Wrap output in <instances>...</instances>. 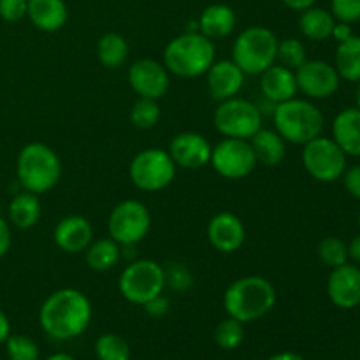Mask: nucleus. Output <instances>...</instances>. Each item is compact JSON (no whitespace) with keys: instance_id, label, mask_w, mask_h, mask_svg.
<instances>
[{"instance_id":"1","label":"nucleus","mask_w":360,"mask_h":360,"mask_svg":"<svg viewBox=\"0 0 360 360\" xmlns=\"http://www.w3.org/2000/svg\"><path fill=\"white\" fill-rule=\"evenodd\" d=\"M91 315V302L83 292L77 288H60L42 302L39 323L51 340L69 341L88 329Z\"/></svg>"},{"instance_id":"2","label":"nucleus","mask_w":360,"mask_h":360,"mask_svg":"<svg viewBox=\"0 0 360 360\" xmlns=\"http://www.w3.org/2000/svg\"><path fill=\"white\" fill-rule=\"evenodd\" d=\"M276 304V288L264 276H243L229 285L224 308L229 316L243 323L264 319Z\"/></svg>"},{"instance_id":"3","label":"nucleus","mask_w":360,"mask_h":360,"mask_svg":"<svg viewBox=\"0 0 360 360\" xmlns=\"http://www.w3.org/2000/svg\"><path fill=\"white\" fill-rule=\"evenodd\" d=\"M217 49L211 39L200 32L188 30L172 39L164 49V65L169 74L190 79L207 72L214 62Z\"/></svg>"},{"instance_id":"4","label":"nucleus","mask_w":360,"mask_h":360,"mask_svg":"<svg viewBox=\"0 0 360 360\" xmlns=\"http://www.w3.org/2000/svg\"><path fill=\"white\" fill-rule=\"evenodd\" d=\"M16 176L23 190L41 195L58 185L62 178V162L51 146L30 143L18 153Z\"/></svg>"},{"instance_id":"5","label":"nucleus","mask_w":360,"mask_h":360,"mask_svg":"<svg viewBox=\"0 0 360 360\" xmlns=\"http://www.w3.org/2000/svg\"><path fill=\"white\" fill-rule=\"evenodd\" d=\"M274 130L287 143L304 146L315 137L322 136L323 115L313 102L306 98H290L274 105L273 109Z\"/></svg>"},{"instance_id":"6","label":"nucleus","mask_w":360,"mask_h":360,"mask_svg":"<svg viewBox=\"0 0 360 360\" xmlns=\"http://www.w3.org/2000/svg\"><path fill=\"white\" fill-rule=\"evenodd\" d=\"M278 37L271 28L253 25L236 37L232 60L250 76H260L278 60Z\"/></svg>"},{"instance_id":"7","label":"nucleus","mask_w":360,"mask_h":360,"mask_svg":"<svg viewBox=\"0 0 360 360\" xmlns=\"http://www.w3.org/2000/svg\"><path fill=\"white\" fill-rule=\"evenodd\" d=\"M165 287V269L150 259L134 260L122 271L118 280L120 294L136 306H144L164 294Z\"/></svg>"},{"instance_id":"8","label":"nucleus","mask_w":360,"mask_h":360,"mask_svg":"<svg viewBox=\"0 0 360 360\" xmlns=\"http://www.w3.org/2000/svg\"><path fill=\"white\" fill-rule=\"evenodd\" d=\"M176 164L169 151L162 148H146L132 158L129 165L130 181L143 192H160L176 178Z\"/></svg>"},{"instance_id":"9","label":"nucleus","mask_w":360,"mask_h":360,"mask_svg":"<svg viewBox=\"0 0 360 360\" xmlns=\"http://www.w3.org/2000/svg\"><path fill=\"white\" fill-rule=\"evenodd\" d=\"M214 127L224 137L250 141L262 129V111L246 98L232 97L218 104L213 115Z\"/></svg>"},{"instance_id":"10","label":"nucleus","mask_w":360,"mask_h":360,"mask_svg":"<svg viewBox=\"0 0 360 360\" xmlns=\"http://www.w3.org/2000/svg\"><path fill=\"white\" fill-rule=\"evenodd\" d=\"M151 229V213L141 200L127 199L109 213L108 232L120 246H134L143 241Z\"/></svg>"},{"instance_id":"11","label":"nucleus","mask_w":360,"mask_h":360,"mask_svg":"<svg viewBox=\"0 0 360 360\" xmlns=\"http://www.w3.org/2000/svg\"><path fill=\"white\" fill-rule=\"evenodd\" d=\"M302 165L313 179L333 183L347 169V155L330 137L319 136L302 146Z\"/></svg>"},{"instance_id":"12","label":"nucleus","mask_w":360,"mask_h":360,"mask_svg":"<svg viewBox=\"0 0 360 360\" xmlns=\"http://www.w3.org/2000/svg\"><path fill=\"white\" fill-rule=\"evenodd\" d=\"M210 164L227 179H243L255 171L257 158L250 141L225 137L211 151Z\"/></svg>"},{"instance_id":"13","label":"nucleus","mask_w":360,"mask_h":360,"mask_svg":"<svg viewBox=\"0 0 360 360\" xmlns=\"http://www.w3.org/2000/svg\"><path fill=\"white\" fill-rule=\"evenodd\" d=\"M294 72L297 90L313 101L329 98L340 88L341 77L336 67L323 60H306Z\"/></svg>"},{"instance_id":"14","label":"nucleus","mask_w":360,"mask_h":360,"mask_svg":"<svg viewBox=\"0 0 360 360\" xmlns=\"http://www.w3.org/2000/svg\"><path fill=\"white\" fill-rule=\"evenodd\" d=\"M129 83L139 97L158 101L167 94L171 77L164 63L151 58H141L129 67Z\"/></svg>"},{"instance_id":"15","label":"nucleus","mask_w":360,"mask_h":360,"mask_svg":"<svg viewBox=\"0 0 360 360\" xmlns=\"http://www.w3.org/2000/svg\"><path fill=\"white\" fill-rule=\"evenodd\" d=\"M167 151L176 167L202 169L210 164L213 146L202 134L181 132L172 137Z\"/></svg>"},{"instance_id":"16","label":"nucleus","mask_w":360,"mask_h":360,"mask_svg":"<svg viewBox=\"0 0 360 360\" xmlns=\"http://www.w3.org/2000/svg\"><path fill=\"white\" fill-rule=\"evenodd\" d=\"M207 241L220 253H234L245 245L246 227L238 214L221 211L207 224Z\"/></svg>"},{"instance_id":"17","label":"nucleus","mask_w":360,"mask_h":360,"mask_svg":"<svg viewBox=\"0 0 360 360\" xmlns=\"http://www.w3.org/2000/svg\"><path fill=\"white\" fill-rule=\"evenodd\" d=\"M327 295L341 309H354L360 304V269L354 264L333 269L327 280Z\"/></svg>"},{"instance_id":"18","label":"nucleus","mask_w":360,"mask_h":360,"mask_svg":"<svg viewBox=\"0 0 360 360\" xmlns=\"http://www.w3.org/2000/svg\"><path fill=\"white\" fill-rule=\"evenodd\" d=\"M206 77L211 97L218 102H224L238 97L245 86L246 74L234 60H218V62L214 60L213 65L207 69Z\"/></svg>"},{"instance_id":"19","label":"nucleus","mask_w":360,"mask_h":360,"mask_svg":"<svg viewBox=\"0 0 360 360\" xmlns=\"http://www.w3.org/2000/svg\"><path fill=\"white\" fill-rule=\"evenodd\" d=\"M53 241L62 252L81 253L94 241V227L90 220L79 214L62 218L53 231Z\"/></svg>"},{"instance_id":"20","label":"nucleus","mask_w":360,"mask_h":360,"mask_svg":"<svg viewBox=\"0 0 360 360\" xmlns=\"http://www.w3.org/2000/svg\"><path fill=\"white\" fill-rule=\"evenodd\" d=\"M260 90H262L264 98L274 105L290 101L299 91L295 72L280 63H274L260 74Z\"/></svg>"},{"instance_id":"21","label":"nucleus","mask_w":360,"mask_h":360,"mask_svg":"<svg viewBox=\"0 0 360 360\" xmlns=\"http://www.w3.org/2000/svg\"><path fill=\"white\" fill-rule=\"evenodd\" d=\"M28 20L42 32L62 30L69 20V9L63 0H28Z\"/></svg>"},{"instance_id":"22","label":"nucleus","mask_w":360,"mask_h":360,"mask_svg":"<svg viewBox=\"0 0 360 360\" xmlns=\"http://www.w3.org/2000/svg\"><path fill=\"white\" fill-rule=\"evenodd\" d=\"M199 32L207 39H225L236 30L238 16L236 11L227 4H211L200 13Z\"/></svg>"},{"instance_id":"23","label":"nucleus","mask_w":360,"mask_h":360,"mask_svg":"<svg viewBox=\"0 0 360 360\" xmlns=\"http://www.w3.org/2000/svg\"><path fill=\"white\" fill-rule=\"evenodd\" d=\"M333 139L345 155L360 157V109L347 108L334 118Z\"/></svg>"},{"instance_id":"24","label":"nucleus","mask_w":360,"mask_h":360,"mask_svg":"<svg viewBox=\"0 0 360 360\" xmlns=\"http://www.w3.org/2000/svg\"><path fill=\"white\" fill-rule=\"evenodd\" d=\"M250 144L255 153L257 164H262L266 167H276L287 155V141L276 130L260 129L250 139Z\"/></svg>"},{"instance_id":"25","label":"nucleus","mask_w":360,"mask_h":360,"mask_svg":"<svg viewBox=\"0 0 360 360\" xmlns=\"http://www.w3.org/2000/svg\"><path fill=\"white\" fill-rule=\"evenodd\" d=\"M7 213H9V220L14 227L23 229V231L35 227V225L39 224V220H41L42 214L39 195L23 190L21 193L13 197V200L9 202Z\"/></svg>"},{"instance_id":"26","label":"nucleus","mask_w":360,"mask_h":360,"mask_svg":"<svg viewBox=\"0 0 360 360\" xmlns=\"http://www.w3.org/2000/svg\"><path fill=\"white\" fill-rule=\"evenodd\" d=\"M336 18L330 11L322 9V7H309L302 11L299 18V30L306 39L311 41H327L333 35Z\"/></svg>"},{"instance_id":"27","label":"nucleus","mask_w":360,"mask_h":360,"mask_svg":"<svg viewBox=\"0 0 360 360\" xmlns=\"http://www.w3.org/2000/svg\"><path fill=\"white\" fill-rule=\"evenodd\" d=\"M120 257H122V248L111 238L95 239L84 250V259H86L88 267L91 271H97V273H105V271L112 269L118 264Z\"/></svg>"},{"instance_id":"28","label":"nucleus","mask_w":360,"mask_h":360,"mask_svg":"<svg viewBox=\"0 0 360 360\" xmlns=\"http://www.w3.org/2000/svg\"><path fill=\"white\" fill-rule=\"evenodd\" d=\"M336 70L341 79L359 83L360 81V37L352 35L340 42L336 49Z\"/></svg>"},{"instance_id":"29","label":"nucleus","mask_w":360,"mask_h":360,"mask_svg":"<svg viewBox=\"0 0 360 360\" xmlns=\"http://www.w3.org/2000/svg\"><path fill=\"white\" fill-rule=\"evenodd\" d=\"M97 58L105 69H118L129 58V44L122 34L108 32L97 42Z\"/></svg>"},{"instance_id":"30","label":"nucleus","mask_w":360,"mask_h":360,"mask_svg":"<svg viewBox=\"0 0 360 360\" xmlns=\"http://www.w3.org/2000/svg\"><path fill=\"white\" fill-rule=\"evenodd\" d=\"M95 357L98 360H130V345L118 334L105 333L95 341Z\"/></svg>"},{"instance_id":"31","label":"nucleus","mask_w":360,"mask_h":360,"mask_svg":"<svg viewBox=\"0 0 360 360\" xmlns=\"http://www.w3.org/2000/svg\"><path fill=\"white\" fill-rule=\"evenodd\" d=\"M245 341V323L227 316L214 329V343L221 350H236Z\"/></svg>"},{"instance_id":"32","label":"nucleus","mask_w":360,"mask_h":360,"mask_svg":"<svg viewBox=\"0 0 360 360\" xmlns=\"http://www.w3.org/2000/svg\"><path fill=\"white\" fill-rule=\"evenodd\" d=\"M160 120V105L153 98L139 97L130 109V122L137 129H153Z\"/></svg>"},{"instance_id":"33","label":"nucleus","mask_w":360,"mask_h":360,"mask_svg":"<svg viewBox=\"0 0 360 360\" xmlns=\"http://www.w3.org/2000/svg\"><path fill=\"white\" fill-rule=\"evenodd\" d=\"M306 60H308V51H306V46L302 41L294 37H287L281 39V41L278 42L276 62H280V65L295 70L299 69Z\"/></svg>"},{"instance_id":"34","label":"nucleus","mask_w":360,"mask_h":360,"mask_svg":"<svg viewBox=\"0 0 360 360\" xmlns=\"http://www.w3.org/2000/svg\"><path fill=\"white\" fill-rule=\"evenodd\" d=\"M319 257L327 267L336 269L348 262V245L336 236H327L320 241Z\"/></svg>"},{"instance_id":"35","label":"nucleus","mask_w":360,"mask_h":360,"mask_svg":"<svg viewBox=\"0 0 360 360\" xmlns=\"http://www.w3.org/2000/svg\"><path fill=\"white\" fill-rule=\"evenodd\" d=\"M4 345L9 360H39L37 343L25 334H11Z\"/></svg>"},{"instance_id":"36","label":"nucleus","mask_w":360,"mask_h":360,"mask_svg":"<svg viewBox=\"0 0 360 360\" xmlns=\"http://www.w3.org/2000/svg\"><path fill=\"white\" fill-rule=\"evenodd\" d=\"M330 13L338 21L355 23L360 20V0H330Z\"/></svg>"},{"instance_id":"37","label":"nucleus","mask_w":360,"mask_h":360,"mask_svg":"<svg viewBox=\"0 0 360 360\" xmlns=\"http://www.w3.org/2000/svg\"><path fill=\"white\" fill-rule=\"evenodd\" d=\"M165 285H171L174 290L183 292L192 285V274L181 264H174L165 269Z\"/></svg>"},{"instance_id":"38","label":"nucleus","mask_w":360,"mask_h":360,"mask_svg":"<svg viewBox=\"0 0 360 360\" xmlns=\"http://www.w3.org/2000/svg\"><path fill=\"white\" fill-rule=\"evenodd\" d=\"M28 0H0V18L6 21H20L27 16Z\"/></svg>"},{"instance_id":"39","label":"nucleus","mask_w":360,"mask_h":360,"mask_svg":"<svg viewBox=\"0 0 360 360\" xmlns=\"http://www.w3.org/2000/svg\"><path fill=\"white\" fill-rule=\"evenodd\" d=\"M343 185L347 192L355 199H360V165H354L350 169H345L343 172Z\"/></svg>"},{"instance_id":"40","label":"nucleus","mask_w":360,"mask_h":360,"mask_svg":"<svg viewBox=\"0 0 360 360\" xmlns=\"http://www.w3.org/2000/svg\"><path fill=\"white\" fill-rule=\"evenodd\" d=\"M143 308L148 315L158 319V316H164L165 313L169 311V308H171V302H169L167 297H164V294H160V295H157L155 299H151L150 302H146Z\"/></svg>"},{"instance_id":"41","label":"nucleus","mask_w":360,"mask_h":360,"mask_svg":"<svg viewBox=\"0 0 360 360\" xmlns=\"http://www.w3.org/2000/svg\"><path fill=\"white\" fill-rule=\"evenodd\" d=\"M13 236H11V227L4 218H0V259L11 250Z\"/></svg>"},{"instance_id":"42","label":"nucleus","mask_w":360,"mask_h":360,"mask_svg":"<svg viewBox=\"0 0 360 360\" xmlns=\"http://www.w3.org/2000/svg\"><path fill=\"white\" fill-rule=\"evenodd\" d=\"M352 35L354 34H352L350 23H343V21H340V23L334 25V30H333V35H330V37L336 39L338 42H343V41H347V39H350Z\"/></svg>"},{"instance_id":"43","label":"nucleus","mask_w":360,"mask_h":360,"mask_svg":"<svg viewBox=\"0 0 360 360\" xmlns=\"http://www.w3.org/2000/svg\"><path fill=\"white\" fill-rule=\"evenodd\" d=\"M288 9L292 11H297V13H302V11L309 9L316 4V0H281Z\"/></svg>"},{"instance_id":"44","label":"nucleus","mask_w":360,"mask_h":360,"mask_svg":"<svg viewBox=\"0 0 360 360\" xmlns=\"http://www.w3.org/2000/svg\"><path fill=\"white\" fill-rule=\"evenodd\" d=\"M11 336V322L7 319V315L4 313V309L0 308V345L6 343L7 338Z\"/></svg>"},{"instance_id":"45","label":"nucleus","mask_w":360,"mask_h":360,"mask_svg":"<svg viewBox=\"0 0 360 360\" xmlns=\"http://www.w3.org/2000/svg\"><path fill=\"white\" fill-rule=\"evenodd\" d=\"M348 259L360 264V236H355L348 245Z\"/></svg>"},{"instance_id":"46","label":"nucleus","mask_w":360,"mask_h":360,"mask_svg":"<svg viewBox=\"0 0 360 360\" xmlns=\"http://www.w3.org/2000/svg\"><path fill=\"white\" fill-rule=\"evenodd\" d=\"M269 360H306L302 355L295 354V352H280V354L273 355Z\"/></svg>"},{"instance_id":"47","label":"nucleus","mask_w":360,"mask_h":360,"mask_svg":"<svg viewBox=\"0 0 360 360\" xmlns=\"http://www.w3.org/2000/svg\"><path fill=\"white\" fill-rule=\"evenodd\" d=\"M46 360H76L72 357V355H69V354H63V352H60V354H55V355H51V357H48Z\"/></svg>"},{"instance_id":"48","label":"nucleus","mask_w":360,"mask_h":360,"mask_svg":"<svg viewBox=\"0 0 360 360\" xmlns=\"http://www.w3.org/2000/svg\"><path fill=\"white\" fill-rule=\"evenodd\" d=\"M355 104H357V108L360 109V81H359L357 91H355Z\"/></svg>"},{"instance_id":"49","label":"nucleus","mask_w":360,"mask_h":360,"mask_svg":"<svg viewBox=\"0 0 360 360\" xmlns=\"http://www.w3.org/2000/svg\"><path fill=\"white\" fill-rule=\"evenodd\" d=\"M359 229H360V213H359Z\"/></svg>"}]
</instances>
